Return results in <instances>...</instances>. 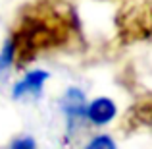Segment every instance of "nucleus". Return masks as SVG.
Wrapping results in <instances>:
<instances>
[{
	"mask_svg": "<svg viewBox=\"0 0 152 149\" xmlns=\"http://www.w3.org/2000/svg\"><path fill=\"white\" fill-rule=\"evenodd\" d=\"M10 149H37L33 138H19L10 145Z\"/></svg>",
	"mask_w": 152,
	"mask_h": 149,
	"instance_id": "0eeeda50",
	"label": "nucleus"
},
{
	"mask_svg": "<svg viewBox=\"0 0 152 149\" xmlns=\"http://www.w3.org/2000/svg\"><path fill=\"white\" fill-rule=\"evenodd\" d=\"M118 114V107L112 99L108 97H98L93 103L87 105V120L94 126H104L110 124Z\"/></svg>",
	"mask_w": 152,
	"mask_h": 149,
	"instance_id": "20e7f679",
	"label": "nucleus"
},
{
	"mask_svg": "<svg viewBox=\"0 0 152 149\" xmlns=\"http://www.w3.org/2000/svg\"><path fill=\"white\" fill-rule=\"evenodd\" d=\"M48 79V72L45 70H31L29 74L23 79H19L18 83L12 89V97L14 99H21L27 97V95H33V97H39L45 87V82Z\"/></svg>",
	"mask_w": 152,
	"mask_h": 149,
	"instance_id": "7ed1b4c3",
	"label": "nucleus"
},
{
	"mask_svg": "<svg viewBox=\"0 0 152 149\" xmlns=\"http://www.w3.org/2000/svg\"><path fill=\"white\" fill-rule=\"evenodd\" d=\"M60 107L64 110L69 132H75L77 128H81L83 120H87V101L83 91L77 87H69L66 91V95L60 101Z\"/></svg>",
	"mask_w": 152,
	"mask_h": 149,
	"instance_id": "f03ea898",
	"label": "nucleus"
},
{
	"mask_svg": "<svg viewBox=\"0 0 152 149\" xmlns=\"http://www.w3.org/2000/svg\"><path fill=\"white\" fill-rule=\"evenodd\" d=\"M14 62H15V50H14L12 41L8 39V41L4 43L2 50H0V76L6 74V72L14 66Z\"/></svg>",
	"mask_w": 152,
	"mask_h": 149,
	"instance_id": "39448f33",
	"label": "nucleus"
},
{
	"mask_svg": "<svg viewBox=\"0 0 152 149\" xmlns=\"http://www.w3.org/2000/svg\"><path fill=\"white\" fill-rule=\"evenodd\" d=\"M71 35V18L54 8H37L19 21L10 41L15 50V62L23 64L37 52L62 45Z\"/></svg>",
	"mask_w": 152,
	"mask_h": 149,
	"instance_id": "f257e3e1",
	"label": "nucleus"
},
{
	"mask_svg": "<svg viewBox=\"0 0 152 149\" xmlns=\"http://www.w3.org/2000/svg\"><path fill=\"white\" fill-rule=\"evenodd\" d=\"M85 149H118V147H115V142L110 136L102 134V136H96V138L91 139L85 145Z\"/></svg>",
	"mask_w": 152,
	"mask_h": 149,
	"instance_id": "423d86ee",
	"label": "nucleus"
}]
</instances>
